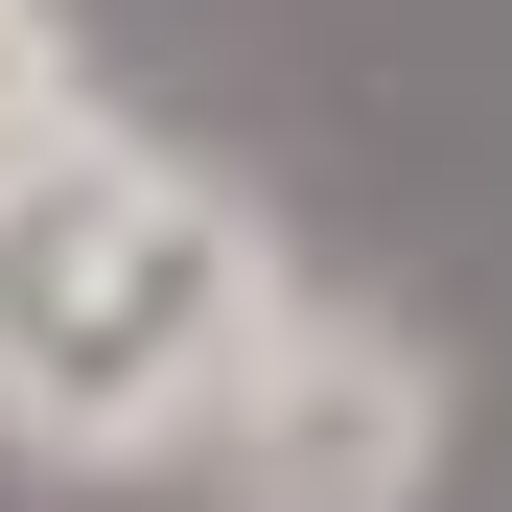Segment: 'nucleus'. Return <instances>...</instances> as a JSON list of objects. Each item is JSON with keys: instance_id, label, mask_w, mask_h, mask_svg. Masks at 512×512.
Instances as JSON below:
<instances>
[{"instance_id": "f257e3e1", "label": "nucleus", "mask_w": 512, "mask_h": 512, "mask_svg": "<svg viewBox=\"0 0 512 512\" xmlns=\"http://www.w3.org/2000/svg\"><path fill=\"white\" fill-rule=\"evenodd\" d=\"M280 303H303V256L256 233L233 163L140 140V117H70L47 163H0V443L24 466H70V489L187 466Z\"/></svg>"}, {"instance_id": "f03ea898", "label": "nucleus", "mask_w": 512, "mask_h": 512, "mask_svg": "<svg viewBox=\"0 0 512 512\" xmlns=\"http://www.w3.org/2000/svg\"><path fill=\"white\" fill-rule=\"evenodd\" d=\"M443 443H466V373L443 350H419V326L396 303H280V326H256V373L210 396V512H419V489H443Z\"/></svg>"}, {"instance_id": "7ed1b4c3", "label": "nucleus", "mask_w": 512, "mask_h": 512, "mask_svg": "<svg viewBox=\"0 0 512 512\" xmlns=\"http://www.w3.org/2000/svg\"><path fill=\"white\" fill-rule=\"evenodd\" d=\"M70 117H94V24L70 0H0V163H47Z\"/></svg>"}]
</instances>
